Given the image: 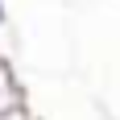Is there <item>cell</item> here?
Here are the masks:
<instances>
[{"mask_svg":"<svg viewBox=\"0 0 120 120\" xmlns=\"http://www.w3.org/2000/svg\"><path fill=\"white\" fill-rule=\"evenodd\" d=\"M25 108H29V104H25V87H21V79H17V71L4 62V66H0V116L25 112Z\"/></svg>","mask_w":120,"mask_h":120,"instance_id":"1","label":"cell"},{"mask_svg":"<svg viewBox=\"0 0 120 120\" xmlns=\"http://www.w3.org/2000/svg\"><path fill=\"white\" fill-rule=\"evenodd\" d=\"M0 29H8V4L0 0Z\"/></svg>","mask_w":120,"mask_h":120,"instance_id":"2","label":"cell"},{"mask_svg":"<svg viewBox=\"0 0 120 120\" xmlns=\"http://www.w3.org/2000/svg\"><path fill=\"white\" fill-rule=\"evenodd\" d=\"M4 62H8V58H4V50H0V66H4Z\"/></svg>","mask_w":120,"mask_h":120,"instance_id":"3","label":"cell"}]
</instances>
